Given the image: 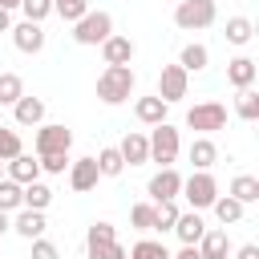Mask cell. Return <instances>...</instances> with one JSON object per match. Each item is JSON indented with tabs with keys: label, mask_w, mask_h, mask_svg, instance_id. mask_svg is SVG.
<instances>
[{
	"label": "cell",
	"mask_w": 259,
	"mask_h": 259,
	"mask_svg": "<svg viewBox=\"0 0 259 259\" xmlns=\"http://www.w3.org/2000/svg\"><path fill=\"white\" fill-rule=\"evenodd\" d=\"M134 81H138V77H134L130 65H105L101 77H97V97H101L105 105H121V101H130Z\"/></svg>",
	"instance_id": "1"
},
{
	"label": "cell",
	"mask_w": 259,
	"mask_h": 259,
	"mask_svg": "<svg viewBox=\"0 0 259 259\" xmlns=\"http://www.w3.org/2000/svg\"><path fill=\"white\" fill-rule=\"evenodd\" d=\"M178 194L190 202V210H206V206H214V198H219V182H214L210 170H194L190 178H182V190H178Z\"/></svg>",
	"instance_id": "2"
},
{
	"label": "cell",
	"mask_w": 259,
	"mask_h": 259,
	"mask_svg": "<svg viewBox=\"0 0 259 259\" xmlns=\"http://www.w3.org/2000/svg\"><path fill=\"white\" fill-rule=\"evenodd\" d=\"M214 16H219L214 0H182V4L174 8V24H178L182 32H198V28H210V24H214Z\"/></svg>",
	"instance_id": "3"
},
{
	"label": "cell",
	"mask_w": 259,
	"mask_h": 259,
	"mask_svg": "<svg viewBox=\"0 0 259 259\" xmlns=\"http://www.w3.org/2000/svg\"><path fill=\"white\" fill-rule=\"evenodd\" d=\"M105 36H113V16L101 12V8H97V12L89 8V12L73 24V40H77V45H101Z\"/></svg>",
	"instance_id": "4"
},
{
	"label": "cell",
	"mask_w": 259,
	"mask_h": 259,
	"mask_svg": "<svg viewBox=\"0 0 259 259\" xmlns=\"http://www.w3.org/2000/svg\"><path fill=\"white\" fill-rule=\"evenodd\" d=\"M146 142H150V162H158V166H174V162H178L182 142H178V130H174L170 121L154 125V134H150Z\"/></svg>",
	"instance_id": "5"
},
{
	"label": "cell",
	"mask_w": 259,
	"mask_h": 259,
	"mask_svg": "<svg viewBox=\"0 0 259 259\" xmlns=\"http://www.w3.org/2000/svg\"><path fill=\"white\" fill-rule=\"evenodd\" d=\"M186 125L198 130V138H210L214 130L227 125V105H223V101H198V105L186 113Z\"/></svg>",
	"instance_id": "6"
},
{
	"label": "cell",
	"mask_w": 259,
	"mask_h": 259,
	"mask_svg": "<svg viewBox=\"0 0 259 259\" xmlns=\"http://www.w3.org/2000/svg\"><path fill=\"white\" fill-rule=\"evenodd\" d=\"M186 89H190V73L182 65H162V73H158V97L166 105H174V101L186 97Z\"/></svg>",
	"instance_id": "7"
},
{
	"label": "cell",
	"mask_w": 259,
	"mask_h": 259,
	"mask_svg": "<svg viewBox=\"0 0 259 259\" xmlns=\"http://www.w3.org/2000/svg\"><path fill=\"white\" fill-rule=\"evenodd\" d=\"M69 146H73V134L65 125H36V138H32L36 158H45V154H69Z\"/></svg>",
	"instance_id": "8"
},
{
	"label": "cell",
	"mask_w": 259,
	"mask_h": 259,
	"mask_svg": "<svg viewBox=\"0 0 259 259\" xmlns=\"http://www.w3.org/2000/svg\"><path fill=\"white\" fill-rule=\"evenodd\" d=\"M178 190H182V174H178L174 166H162V170L150 178V186H146V194H150L154 202H174Z\"/></svg>",
	"instance_id": "9"
},
{
	"label": "cell",
	"mask_w": 259,
	"mask_h": 259,
	"mask_svg": "<svg viewBox=\"0 0 259 259\" xmlns=\"http://www.w3.org/2000/svg\"><path fill=\"white\" fill-rule=\"evenodd\" d=\"M45 28L40 24H32V20H20V24H12V45L20 49V53H28V57H36L40 49H45Z\"/></svg>",
	"instance_id": "10"
},
{
	"label": "cell",
	"mask_w": 259,
	"mask_h": 259,
	"mask_svg": "<svg viewBox=\"0 0 259 259\" xmlns=\"http://www.w3.org/2000/svg\"><path fill=\"white\" fill-rule=\"evenodd\" d=\"M97 178H101L97 158H77V162H69V186H73L77 194L93 190V186H97Z\"/></svg>",
	"instance_id": "11"
},
{
	"label": "cell",
	"mask_w": 259,
	"mask_h": 259,
	"mask_svg": "<svg viewBox=\"0 0 259 259\" xmlns=\"http://www.w3.org/2000/svg\"><path fill=\"white\" fill-rule=\"evenodd\" d=\"M134 53H138V45H134L130 36H117V32H113V36L101 40V61H105V65H130Z\"/></svg>",
	"instance_id": "12"
},
{
	"label": "cell",
	"mask_w": 259,
	"mask_h": 259,
	"mask_svg": "<svg viewBox=\"0 0 259 259\" xmlns=\"http://www.w3.org/2000/svg\"><path fill=\"white\" fill-rule=\"evenodd\" d=\"M117 154H121V162H125V166H142V162H150V142H146V134L130 130V134L121 138Z\"/></svg>",
	"instance_id": "13"
},
{
	"label": "cell",
	"mask_w": 259,
	"mask_h": 259,
	"mask_svg": "<svg viewBox=\"0 0 259 259\" xmlns=\"http://www.w3.org/2000/svg\"><path fill=\"white\" fill-rule=\"evenodd\" d=\"M4 178H12L16 186H28L40 178V162H32V154H16L12 162H4Z\"/></svg>",
	"instance_id": "14"
},
{
	"label": "cell",
	"mask_w": 259,
	"mask_h": 259,
	"mask_svg": "<svg viewBox=\"0 0 259 259\" xmlns=\"http://www.w3.org/2000/svg\"><path fill=\"white\" fill-rule=\"evenodd\" d=\"M194 247H198L202 259H227V255H231V239H227L223 227H206V235H202Z\"/></svg>",
	"instance_id": "15"
},
{
	"label": "cell",
	"mask_w": 259,
	"mask_h": 259,
	"mask_svg": "<svg viewBox=\"0 0 259 259\" xmlns=\"http://www.w3.org/2000/svg\"><path fill=\"white\" fill-rule=\"evenodd\" d=\"M45 227H49V223H45V210H24V206H20V210H16V219H12V231H16L20 239H28V243H32V239H40V235H45Z\"/></svg>",
	"instance_id": "16"
},
{
	"label": "cell",
	"mask_w": 259,
	"mask_h": 259,
	"mask_svg": "<svg viewBox=\"0 0 259 259\" xmlns=\"http://www.w3.org/2000/svg\"><path fill=\"white\" fill-rule=\"evenodd\" d=\"M174 235L182 239V247H194V243L206 235L202 214H198V210H182V214H178V223H174Z\"/></svg>",
	"instance_id": "17"
},
{
	"label": "cell",
	"mask_w": 259,
	"mask_h": 259,
	"mask_svg": "<svg viewBox=\"0 0 259 259\" xmlns=\"http://www.w3.org/2000/svg\"><path fill=\"white\" fill-rule=\"evenodd\" d=\"M166 109H170V105H166L158 93H154V97H138V101H134V117H138L142 125H162V121H166Z\"/></svg>",
	"instance_id": "18"
},
{
	"label": "cell",
	"mask_w": 259,
	"mask_h": 259,
	"mask_svg": "<svg viewBox=\"0 0 259 259\" xmlns=\"http://www.w3.org/2000/svg\"><path fill=\"white\" fill-rule=\"evenodd\" d=\"M255 73H259V65H255L251 57H235V61H227V81H231L235 89H251V85H255Z\"/></svg>",
	"instance_id": "19"
},
{
	"label": "cell",
	"mask_w": 259,
	"mask_h": 259,
	"mask_svg": "<svg viewBox=\"0 0 259 259\" xmlns=\"http://www.w3.org/2000/svg\"><path fill=\"white\" fill-rule=\"evenodd\" d=\"M12 117H16V125H45V101L24 93V97L12 105Z\"/></svg>",
	"instance_id": "20"
},
{
	"label": "cell",
	"mask_w": 259,
	"mask_h": 259,
	"mask_svg": "<svg viewBox=\"0 0 259 259\" xmlns=\"http://www.w3.org/2000/svg\"><path fill=\"white\" fill-rule=\"evenodd\" d=\"M214 162H219V146L210 138H194L190 142V166L194 170H210Z\"/></svg>",
	"instance_id": "21"
},
{
	"label": "cell",
	"mask_w": 259,
	"mask_h": 259,
	"mask_svg": "<svg viewBox=\"0 0 259 259\" xmlns=\"http://www.w3.org/2000/svg\"><path fill=\"white\" fill-rule=\"evenodd\" d=\"M49 202H53V190H49L40 178H36V182H28V186L20 190V206H24V210H45Z\"/></svg>",
	"instance_id": "22"
},
{
	"label": "cell",
	"mask_w": 259,
	"mask_h": 259,
	"mask_svg": "<svg viewBox=\"0 0 259 259\" xmlns=\"http://www.w3.org/2000/svg\"><path fill=\"white\" fill-rule=\"evenodd\" d=\"M178 65H182L186 73H202V69L210 65V49H206V45H186V49L178 53Z\"/></svg>",
	"instance_id": "23"
},
{
	"label": "cell",
	"mask_w": 259,
	"mask_h": 259,
	"mask_svg": "<svg viewBox=\"0 0 259 259\" xmlns=\"http://www.w3.org/2000/svg\"><path fill=\"white\" fill-rule=\"evenodd\" d=\"M235 202H259V178H251V174H239V178H231V190H227Z\"/></svg>",
	"instance_id": "24"
},
{
	"label": "cell",
	"mask_w": 259,
	"mask_h": 259,
	"mask_svg": "<svg viewBox=\"0 0 259 259\" xmlns=\"http://www.w3.org/2000/svg\"><path fill=\"white\" fill-rule=\"evenodd\" d=\"M235 113H239L243 121H255V117H259V93H255V85H251V89H239V97H235Z\"/></svg>",
	"instance_id": "25"
},
{
	"label": "cell",
	"mask_w": 259,
	"mask_h": 259,
	"mask_svg": "<svg viewBox=\"0 0 259 259\" xmlns=\"http://www.w3.org/2000/svg\"><path fill=\"white\" fill-rule=\"evenodd\" d=\"M97 170H101V178H117V174L125 170V162H121L117 146H105V150L97 154Z\"/></svg>",
	"instance_id": "26"
},
{
	"label": "cell",
	"mask_w": 259,
	"mask_h": 259,
	"mask_svg": "<svg viewBox=\"0 0 259 259\" xmlns=\"http://www.w3.org/2000/svg\"><path fill=\"white\" fill-rule=\"evenodd\" d=\"M210 210H214V214H219V223H223V227H227V223H239V219H243V210H247V206H243V202H235V198H231V194H227V198H223V194H219V198H214V206H210Z\"/></svg>",
	"instance_id": "27"
},
{
	"label": "cell",
	"mask_w": 259,
	"mask_h": 259,
	"mask_svg": "<svg viewBox=\"0 0 259 259\" xmlns=\"http://www.w3.org/2000/svg\"><path fill=\"white\" fill-rule=\"evenodd\" d=\"M24 97V81L16 73H0V105H16Z\"/></svg>",
	"instance_id": "28"
},
{
	"label": "cell",
	"mask_w": 259,
	"mask_h": 259,
	"mask_svg": "<svg viewBox=\"0 0 259 259\" xmlns=\"http://www.w3.org/2000/svg\"><path fill=\"white\" fill-rule=\"evenodd\" d=\"M130 259H170V251H166V243H154V239H138L130 251H125Z\"/></svg>",
	"instance_id": "29"
},
{
	"label": "cell",
	"mask_w": 259,
	"mask_h": 259,
	"mask_svg": "<svg viewBox=\"0 0 259 259\" xmlns=\"http://www.w3.org/2000/svg\"><path fill=\"white\" fill-rule=\"evenodd\" d=\"M251 36H255V24H251L247 16H231V20H227V40H231V45H247Z\"/></svg>",
	"instance_id": "30"
},
{
	"label": "cell",
	"mask_w": 259,
	"mask_h": 259,
	"mask_svg": "<svg viewBox=\"0 0 259 259\" xmlns=\"http://www.w3.org/2000/svg\"><path fill=\"white\" fill-rule=\"evenodd\" d=\"M178 214V202H154V231H174Z\"/></svg>",
	"instance_id": "31"
},
{
	"label": "cell",
	"mask_w": 259,
	"mask_h": 259,
	"mask_svg": "<svg viewBox=\"0 0 259 259\" xmlns=\"http://www.w3.org/2000/svg\"><path fill=\"white\" fill-rule=\"evenodd\" d=\"M16 154H24L20 134H16V130H8V125H0V162H12Z\"/></svg>",
	"instance_id": "32"
},
{
	"label": "cell",
	"mask_w": 259,
	"mask_h": 259,
	"mask_svg": "<svg viewBox=\"0 0 259 259\" xmlns=\"http://www.w3.org/2000/svg\"><path fill=\"white\" fill-rule=\"evenodd\" d=\"M53 12L61 16V20H69V24H77L85 12H89V0H53Z\"/></svg>",
	"instance_id": "33"
},
{
	"label": "cell",
	"mask_w": 259,
	"mask_h": 259,
	"mask_svg": "<svg viewBox=\"0 0 259 259\" xmlns=\"http://www.w3.org/2000/svg\"><path fill=\"white\" fill-rule=\"evenodd\" d=\"M20 190H24V186H16L12 178H0V210H4V214L20 210Z\"/></svg>",
	"instance_id": "34"
},
{
	"label": "cell",
	"mask_w": 259,
	"mask_h": 259,
	"mask_svg": "<svg viewBox=\"0 0 259 259\" xmlns=\"http://www.w3.org/2000/svg\"><path fill=\"white\" fill-rule=\"evenodd\" d=\"M85 251H89V259H130L117 239H109V243H85Z\"/></svg>",
	"instance_id": "35"
},
{
	"label": "cell",
	"mask_w": 259,
	"mask_h": 259,
	"mask_svg": "<svg viewBox=\"0 0 259 259\" xmlns=\"http://www.w3.org/2000/svg\"><path fill=\"white\" fill-rule=\"evenodd\" d=\"M130 223H134L138 231H154V202H138V206L130 210Z\"/></svg>",
	"instance_id": "36"
},
{
	"label": "cell",
	"mask_w": 259,
	"mask_h": 259,
	"mask_svg": "<svg viewBox=\"0 0 259 259\" xmlns=\"http://www.w3.org/2000/svg\"><path fill=\"white\" fill-rule=\"evenodd\" d=\"M20 8H24V20L40 24V20L53 12V0H20Z\"/></svg>",
	"instance_id": "37"
},
{
	"label": "cell",
	"mask_w": 259,
	"mask_h": 259,
	"mask_svg": "<svg viewBox=\"0 0 259 259\" xmlns=\"http://www.w3.org/2000/svg\"><path fill=\"white\" fill-rule=\"evenodd\" d=\"M36 162H40V170H45V174H65L69 154H45V158H36Z\"/></svg>",
	"instance_id": "38"
},
{
	"label": "cell",
	"mask_w": 259,
	"mask_h": 259,
	"mask_svg": "<svg viewBox=\"0 0 259 259\" xmlns=\"http://www.w3.org/2000/svg\"><path fill=\"white\" fill-rule=\"evenodd\" d=\"M109 239H117L113 223H93V227H89V235H85V243H109Z\"/></svg>",
	"instance_id": "39"
},
{
	"label": "cell",
	"mask_w": 259,
	"mask_h": 259,
	"mask_svg": "<svg viewBox=\"0 0 259 259\" xmlns=\"http://www.w3.org/2000/svg\"><path fill=\"white\" fill-rule=\"evenodd\" d=\"M32 259H61V251L40 235V239H32Z\"/></svg>",
	"instance_id": "40"
},
{
	"label": "cell",
	"mask_w": 259,
	"mask_h": 259,
	"mask_svg": "<svg viewBox=\"0 0 259 259\" xmlns=\"http://www.w3.org/2000/svg\"><path fill=\"white\" fill-rule=\"evenodd\" d=\"M235 259H259V247H255V243H243V247L235 251Z\"/></svg>",
	"instance_id": "41"
},
{
	"label": "cell",
	"mask_w": 259,
	"mask_h": 259,
	"mask_svg": "<svg viewBox=\"0 0 259 259\" xmlns=\"http://www.w3.org/2000/svg\"><path fill=\"white\" fill-rule=\"evenodd\" d=\"M170 259H202V255H198V247H182V251L170 255Z\"/></svg>",
	"instance_id": "42"
},
{
	"label": "cell",
	"mask_w": 259,
	"mask_h": 259,
	"mask_svg": "<svg viewBox=\"0 0 259 259\" xmlns=\"http://www.w3.org/2000/svg\"><path fill=\"white\" fill-rule=\"evenodd\" d=\"M0 32H12V12L0 8Z\"/></svg>",
	"instance_id": "43"
},
{
	"label": "cell",
	"mask_w": 259,
	"mask_h": 259,
	"mask_svg": "<svg viewBox=\"0 0 259 259\" xmlns=\"http://www.w3.org/2000/svg\"><path fill=\"white\" fill-rule=\"evenodd\" d=\"M4 231H12V219H8L4 210H0V235H4Z\"/></svg>",
	"instance_id": "44"
},
{
	"label": "cell",
	"mask_w": 259,
	"mask_h": 259,
	"mask_svg": "<svg viewBox=\"0 0 259 259\" xmlns=\"http://www.w3.org/2000/svg\"><path fill=\"white\" fill-rule=\"evenodd\" d=\"M0 8H4V12H12V8H20V0H0Z\"/></svg>",
	"instance_id": "45"
},
{
	"label": "cell",
	"mask_w": 259,
	"mask_h": 259,
	"mask_svg": "<svg viewBox=\"0 0 259 259\" xmlns=\"http://www.w3.org/2000/svg\"><path fill=\"white\" fill-rule=\"evenodd\" d=\"M0 178H4V162H0Z\"/></svg>",
	"instance_id": "46"
}]
</instances>
